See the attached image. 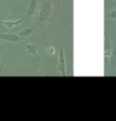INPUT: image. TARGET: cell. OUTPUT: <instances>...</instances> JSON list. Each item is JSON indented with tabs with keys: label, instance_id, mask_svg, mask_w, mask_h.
Returning a JSON list of instances; mask_svg holds the SVG:
<instances>
[{
	"label": "cell",
	"instance_id": "obj_7",
	"mask_svg": "<svg viewBox=\"0 0 116 121\" xmlns=\"http://www.w3.org/2000/svg\"><path fill=\"white\" fill-rule=\"evenodd\" d=\"M37 10V2L36 0H30L29 5L27 6L26 9V16L29 17L31 16H34Z\"/></svg>",
	"mask_w": 116,
	"mask_h": 121
},
{
	"label": "cell",
	"instance_id": "obj_3",
	"mask_svg": "<svg viewBox=\"0 0 116 121\" xmlns=\"http://www.w3.org/2000/svg\"><path fill=\"white\" fill-rule=\"evenodd\" d=\"M57 68L60 71L63 77H65L67 75L66 70V62H65V56H64V48L59 50V56H58V62H57Z\"/></svg>",
	"mask_w": 116,
	"mask_h": 121
},
{
	"label": "cell",
	"instance_id": "obj_2",
	"mask_svg": "<svg viewBox=\"0 0 116 121\" xmlns=\"http://www.w3.org/2000/svg\"><path fill=\"white\" fill-rule=\"evenodd\" d=\"M0 39L9 43H19L23 44L24 38L21 37L19 35L14 34V33H1L0 32Z\"/></svg>",
	"mask_w": 116,
	"mask_h": 121
},
{
	"label": "cell",
	"instance_id": "obj_5",
	"mask_svg": "<svg viewBox=\"0 0 116 121\" xmlns=\"http://www.w3.org/2000/svg\"><path fill=\"white\" fill-rule=\"evenodd\" d=\"M112 54V44L109 38V35L107 34L104 40V57L109 58Z\"/></svg>",
	"mask_w": 116,
	"mask_h": 121
},
{
	"label": "cell",
	"instance_id": "obj_6",
	"mask_svg": "<svg viewBox=\"0 0 116 121\" xmlns=\"http://www.w3.org/2000/svg\"><path fill=\"white\" fill-rule=\"evenodd\" d=\"M23 45L24 46V48L26 49V53L28 55H33L36 57V59L38 61H41V57L37 54V47L36 45L33 44H28V43H23Z\"/></svg>",
	"mask_w": 116,
	"mask_h": 121
},
{
	"label": "cell",
	"instance_id": "obj_8",
	"mask_svg": "<svg viewBox=\"0 0 116 121\" xmlns=\"http://www.w3.org/2000/svg\"><path fill=\"white\" fill-rule=\"evenodd\" d=\"M35 29H36V27H26V28H24L21 32H19L18 35L21 37L25 39V38H27L28 36H30L34 33Z\"/></svg>",
	"mask_w": 116,
	"mask_h": 121
},
{
	"label": "cell",
	"instance_id": "obj_11",
	"mask_svg": "<svg viewBox=\"0 0 116 121\" xmlns=\"http://www.w3.org/2000/svg\"><path fill=\"white\" fill-rule=\"evenodd\" d=\"M115 21H116V20H115ZM115 23H116V22H115Z\"/></svg>",
	"mask_w": 116,
	"mask_h": 121
},
{
	"label": "cell",
	"instance_id": "obj_1",
	"mask_svg": "<svg viewBox=\"0 0 116 121\" xmlns=\"http://www.w3.org/2000/svg\"><path fill=\"white\" fill-rule=\"evenodd\" d=\"M53 0L44 1L42 3L40 6V11L38 15V23H44L51 17V14L53 12Z\"/></svg>",
	"mask_w": 116,
	"mask_h": 121
},
{
	"label": "cell",
	"instance_id": "obj_4",
	"mask_svg": "<svg viewBox=\"0 0 116 121\" xmlns=\"http://www.w3.org/2000/svg\"><path fill=\"white\" fill-rule=\"evenodd\" d=\"M27 17H27L26 15H24V17H22L17 19V20H3V19H0V25L6 26L8 30H11L15 26L22 24Z\"/></svg>",
	"mask_w": 116,
	"mask_h": 121
},
{
	"label": "cell",
	"instance_id": "obj_9",
	"mask_svg": "<svg viewBox=\"0 0 116 121\" xmlns=\"http://www.w3.org/2000/svg\"><path fill=\"white\" fill-rule=\"evenodd\" d=\"M105 17L109 19H113V20H116V9H112V10H110L105 14Z\"/></svg>",
	"mask_w": 116,
	"mask_h": 121
},
{
	"label": "cell",
	"instance_id": "obj_12",
	"mask_svg": "<svg viewBox=\"0 0 116 121\" xmlns=\"http://www.w3.org/2000/svg\"><path fill=\"white\" fill-rule=\"evenodd\" d=\"M115 1H116V0H115Z\"/></svg>",
	"mask_w": 116,
	"mask_h": 121
},
{
	"label": "cell",
	"instance_id": "obj_10",
	"mask_svg": "<svg viewBox=\"0 0 116 121\" xmlns=\"http://www.w3.org/2000/svg\"><path fill=\"white\" fill-rule=\"evenodd\" d=\"M48 52H49V54L50 55H53L54 54V48H50L48 50Z\"/></svg>",
	"mask_w": 116,
	"mask_h": 121
}]
</instances>
